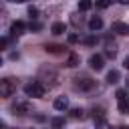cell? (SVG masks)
<instances>
[{
	"label": "cell",
	"mask_w": 129,
	"mask_h": 129,
	"mask_svg": "<svg viewBox=\"0 0 129 129\" xmlns=\"http://www.w3.org/2000/svg\"><path fill=\"white\" fill-rule=\"evenodd\" d=\"M44 48H46V52H60V50H62L60 44H46Z\"/></svg>",
	"instance_id": "2e32d148"
},
{
	"label": "cell",
	"mask_w": 129,
	"mask_h": 129,
	"mask_svg": "<svg viewBox=\"0 0 129 129\" xmlns=\"http://www.w3.org/2000/svg\"><path fill=\"white\" fill-rule=\"evenodd\" d=\"M117 105H119V111L121 113H129V97H127V91H123V89L117 91Z\"/></svg>",
	"instance_id": "3957f363"
},
{
	"label": "cell",
	"mask_w": 129,
	"mask_h": 129,
	"mask_svg": "<svg viewBox=\"0 0 129 129\" xmlns=\"http://www.w3.org/2000/svg\"><path fill=\"white\" fill-rule=\"evenodd\" d=\"M113 0H97V8H109Z\"/></svg>",
	"instance_id": "e0dca14e"
},
{
	"label": "cell",
	"mask_w": 129,
	"mask_h": 129,
	"mask_svg": "<svg viewBox=\"0 0 129 129\" xmlns=\"http://www.w3.org/2000/svg\"><path fill=\"white\" fill-rule=\"evenodd\" d=\"M89 28H91L93 32H95V30H101V28H103V20H101L99 16H93V18L89 20Z\"/></svg>",
	"instance_id": "7c38bea8"
},
{
	"label": "cell",
	"mask_w": 129,
	"mask_h": 129,
	"mask_svg": "<svg viewBox=\"0 0 129 129\" xmlns=\"http://www.w3.org/2000/svg\"><path fill=\"white\" fill-rule=\"evenodd\" d=\"M117 2H121V4H125V6L129 4V0H117Z\"/></svg>",
	"instance_id": "484cf974"
},
{
	"label": "cell",
	"mask_w": 129,
	"mask_h": 129,
	"mask_svg": "<svg viewBox=\"0 0 129 129\" xmlns=\"http://www.w3.org/2000/svg\"><path fill=\"white\" fill-rule=\"evenodd\" d=\"M121 79V73L117 71V69H111L109 73H107V83H111V85H115L117 81Z\"/></svg>",
	"instance_id": "4fadbf2b"
},
{
	"label": "cell",
	"mask_w": 129,
	"mask_h": 129,
	"mask_svg": "<svg viewBox=\"0 0 129 129\" xmlns=\"http://www.w3.org/2000/svg\"><path fill=\"white\" fill-rule=\"evenodd\" d=\"M16 91V83L12 79H2L0 81V97H10Z\"/></svg>",
	"instance_id": "7a4b0ae2"
},
{
	"label": "cell",
	"mask_w": 129,
	"mask_h": 129,
	"mask_svg": "<svg viewBox=\"0 0 129 129\" xmlns=\"http://www.w3.org/2000/svg\"><path fill=\"white\" fill-rule=\"evenodd\" d=\"M71 115H73L75 119H79V117H83V111H81V109H73V111H71Z\"/></svg>",
	"instance_id": "44dd1931"
},
{
	"label": "cell",
	"mask_w": 129,
	"mask_h": 129,
	"mask_svg": "<svg viewBox=\"0 0 129 129\" xmlns=\"http://www.w3.org/2000/svg\"><path fill=\"white\" fill-rule=\"evenodd\" d=\"M36 14H38V10H36L34 6H28V16H30V18H36Z\"/></svg>",
	"instance_id": "ffe728a7"
},
{
	"label": "cell",
	"mask_w": 129,
	"mask_h": 129,
	"mask_svg": "<svg viewBox=\"0 0 129 129\" xmlns=\"http://www.w3.org/2000/svg\"><path fill=\"white\" fill-rule=\"evenodd\" d=\"M52 105H54V109H56V111H64V109L69 107V99H67V97H56Z\"/></svg>",
	"instance_id": "8fae6325"
},
{
	"label": "cell",
	"mask_w": 129,
	"mask_h": 129,
	"mask_svg": "<svg viewBox=\"0 0 129 129\" xmlns=\"http://www.w3.org/2000/svg\"><path fill=\"white\" fill-rule=\"evenodd\" d=\"M91 6H93V0H79V10H91Z\"/></svg>",
	"instance_id": "9a60e30c"
},
{
	"label": "cell",
	"mask_w": 129,
	"mask_h": 129,
	"mask_svg": "<svg viewBox=\"0 0 129 129\" xmlns=\"http://www.w3.org/2000/svg\"><path fill=\"white\" fill-rule=\"evenodd\" d=\"M30 109H32V107H30V103H28V101H16V103L12 105L14 115H20V117H22V115H28V113H30Z\"/></svg>",
	"instance_id": "277c9868"
},
{
	"label": "cell",
	"mask_w": 129,
	"mask_h": 129,
	"mask_svg": "<svg viewBox=\"0 0 129 129\" xmlns=\"http://www.w3.org/2000/svg\"><path fill=\"white\" fill-rule=\"evenodd\" d=\"M24 28H26V24H24L22 20H14V22L10 24V34H12V36H20V34L24 32Z\"/></svg>",
	"instance_id": "ba28073f"
},
{
	"label": "cell",
	"mask_w": 129,
	"mask_h": 129,
	"mask_svg": "<svg viewBox=\"0 0 129 129\" xmlns=\"http://www.w3.org/2000/svg\"><path fill=\"white\" fill-rule=\"evenodd\" d=\"M6 44H8V38H6V36H4V38H2V40H0V46H2V48H6Z\"/></svg>",
	"instance_id": "cb8c5ba5"
},
{
	"label": "cell",
	"mask_w": 129,
	"mask_h": 129,
	"mask_svg": "<svg viewBox=\"0 0 129 129\" xmlns=\"http://www.w3.org/2000/svg\"><path fill=\"white\" fill-rule=\"evenodd\" d=\"M50 125H52V127H62V125H64V119L56 117V119H52V121H50Z\"/></svg>",
	"instance_id": "d6986e66"
},
{
	"label": "cell",
	"mask_w": 129,
	"mask_h": 129,
	"mask_svg": "<svg viewBox=\"0 0 129 129\" xmlns=\"http://www.w3.org/2000/svg\"><path fill=\"white\" fill-rule=\"evenodd\" d=\"M111 30H113V32H117V34H121V36H127V34H129V24H125V22L117 20V22H113Z\"/></svg>",
	"instance_id": "52a82bcc"
},
{
	"label": "cell",
	"mask_w": 129,
	"mask_h": 129,
	"mask_svg": "<svg viewBox=\"0 0 129 129\" xmlns=\"http://www.w3.org/2000/svg\"><path fill=\"white\" fill-rule=\"evenodd\" d=\"M64 64H67L69 69H75V67H79V64H81V56H79L77 52H69V56H67Z\"/></svg>",
	"instance_id": "9c48e42d"
},
{
	"label": "cell",
	"mask_w": 129,
	"mask_h": 129,
	"mask_svg": "<svg viewBox=\"0 0 129 129\" xmlns=\"http://www.w3.org/2000/svg\"><path fill=\"white\" fill-rule=\"evenodd\" d=\"M24 93L26 97H44V85L40 81H30L24 85Z\"/></svg>",
	"instance_id": "6da1fadb"
},
{
	"label": "cell",
	"mask_w": 129,
	"mask_h": 129,
	"mask_svg": "<svg viewBox=\"0 0 129 129\" xmlns=\"http://www.w3.org/2000/svg\"><path fill=\"white\" fill-rule=\"evenodd\" d=\"M64 30H67V28H64V24H62V22H54V24H52V28H50V32H52V34H64Z\"/></svg>",
	"instance_id": "5bb4252c"
},
{
	"label": "cell",
	"mask_w": 129,
	"mask_h": 129,
	"mask_svg": "<svg viewBox=\"0 0 129 129\" xmlns=\"http://www.w3.org/2000/svg\"><path fill=\"white\" fill-rule=\"evenodd\" d=\"M83 42H85V44H89V46H91V44H97V38H95V36H93V34H91V36H85V38H83Z\"/></svg>",
	"instance_id": "ac0fdd59"
},
{
	"label": "cell",
	"mask_w": 129,
	"mask_h": 129,
	"mask_svg": "<svg viewBox=\"0 0 129 129\" xmlns=\"http://www.w3.org/2000/svg\"><path fill=\"white\" fill-rule=\"evenodd\" d=\"M89 64H91V69H95V71H103V67H105L103 54H93V56L89 58Z\"/></svg>",
	"instance_id": "8992f818"
},
{
	"label": "cell",
	"mask_w": 129,
	"mask_h": 129,
	"mask_svg": "<svg viewBox=\"0 0 129 129\" xmlns=\"http://www.w3.org/2000/svg\"><path fill=\"white\" fill-rule=\"evenodd\" d=\"M93 87H95V81H91V79H75L77 91H91Z\"/></svg>",
	"instance_id": "5b68a950"
},
{
	"label": "cell",
	"mask_w": 129,
	"mask_h": 129,
	"mask_svg": "<svg viewBox=\"0 0 129 129\" xmlns=\"http://www.w3.org/2000/svg\"><path fill=\"white\" fill-rule=\"evenodd\" d=\"M79 40V34H69V42L73 44V42H77Z\"/></svg>",
	"instance_id": "7402d4cb"
},
{
	"label": "cell",
	"mask_w": 129,
	"mask_h": 129,
	"mask_svg": "<svg viewBox=\"0 0 129 129\" xmlns=\"http://www.w3.org/2000/svg\"><path fill=\"white\" fill-rule=\"evenodd\" d=\"M40 77H42V79H46V81L50 79V81H52V85H56V73H54L52 69L42 67V69H40Z\"/></svg>",
	"instance_id": "30bf717a"
},
{
	"label": "cell",
	"mask_w": 129,
	"mask_h": 129,
	"mask_svg": "<svg viewBox=\"0 0 129 129\" xmlns=\"http://www.w3.org/2000/svg\"><path fill=\"white\" fill-rule=\"evenodd\" d=\"M30 28H32V30H40V24H38V22H30Z\"/></svg>",
	"instance_id": "603a6c76"
},
{
	"label": "cell",
	"mask_w": 129,
	"mask_h": 129,
	"mask_svg": "<svg viewBox=\"0 0 129 129\" xmlns=\"http://www.w3.org/2000/svg\"><path fill=\"white\" fill-rule=\"evenodd\" d=\"M123 67H125V69H129V56H125V60H123Z\"/></svg>",
	"instance_id": "d4e9b609"
},
{
	"label": "cell",
	"mask_w": 129,
	"mask_h": 129,
	"mask_svg": "<svg viewBox=\"0 0 129 129\" xmlns=\"http://www.w3.org/2000/svg\"><path fill=\"white\" fill-rule=\"evenodd\" d=\"M127 87H129V79H127Z\"/></svg>",
	"instance_id": "83f0119b"
},
{
	"label": "cell",
	"mask_w": 129,
	"mask_h": 129,
	"mask_svg": "<svg viewBox=\"0 0 129 129\" xmlns=\"http://www.w3.org/2000/svg\"><path fill=\"white\" fill-rule=\"evenodd\" d=\"M10 2H26V0H10Z\"/></svg>",
	"instance_id": "4316f807"
}]
</instances>
